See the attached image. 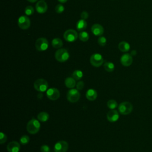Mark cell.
<instances>
[{
    "label": "cell",
    "mask_w": 152,
    "mask_h": 152,
    "mask_svg": "<svg viewBox=\"0 0 152 152\" xmlns=\"http://www.w3.org/2000/svg\"><path fill=\"white\" fill-rule=\"evenodd\" d=\"M40 128V124L38 120L32 118L27 124V131L31 134H35L39 132Z\"/></svg>",
    "instance_id": "obj_1"
},
{
    "label": "cell",
    "mask_w": 152,
    "mask_h": 152,
    "mask_svg": "<svg viewBox=\"0 0 152 152\" xmlns=\"http://www.w3.org/2000/svg\"><path fill=\"white\" fill-rule=\"evenodd\" d=\"M46 96L50 100H56L59 98L60 93L57 88L52 87L48 89L46 91Z\"/></svg>",
    "instance_id": "obj_11"
},
{
    "label": "cell",
    "mask_w": 152,
    "mask_h": 152,
    "mask_svg": "<svg viewBox=\"0 0 152 152\" xmlns=\"http://www.w3.org/2000/svg\"><path fill=\"white\" fill-rule=\"evenodd\" d=\"M65 85L69 88H73L75 85V80L73 77H67L65 80Z\"/></svg>",
    "instance_id": "obj_20"
},
{
    "label": "cell",
    "mask_w": 152,
    "mask_h": 152,
    "mask_svg": "<svg viewBox=\"0 0 152 152\" xmlns=\"http://www.w3.org/2000/svg\"><path fill=\"white\" fill-rule=\"evenodd\" d=\"M72 77L75 80H80L82 78V77H83V73L81 70H75L72 74Z\"/></svg>",
    "instance_id": "obj_24"
},
{
    "label": "cell",
    "mask_w": 152,
    "mask_h": 152,
    "mask_svg": "<svg viewBox=\"0 0 152 152\" xmlns=\"http://www.w3.org/2000/svg\"><path fill=\"white\" fill-rule=\"evenodd\" d=\"M18 26L23 30H26L30 26V20L26 15H21L18 19Z\"/></svg>",
    "instance_id": "obj_9"
},
{
    "label": "cell",
    "mask_w": 152,
    "mask_h": 152,
    "mask_svg": "<svg viewBox=\"0 0 152 152\" xmlns=\"http://www.w3.org/2000/svg\"><path fill=\"white\" fill-rule=\"evenodd\" d=\"M132 104L129 102H123L119 104L118 110L121 114L126 115H128L132 111Z\"/></svg>",
    "instance_id": "obj_3"
},
{
    "label": "cell",
    "mask_w": 152,
    "mask_h": 152,
    "mask_svg": "<svg viewBox=\"0 0 152 152\" xmlns=\"http://www.w3.org/2000/svg\"><path fill=\"white\" fill-rule=\"evenodd\" d=\"M80 98V93L78 90L71 88L67 93L66 99L71 103H75L78 101Z\"/></svg>",
    "instance_id": "obj_5"
},
{
    "label": "cell",
    "mask_w": 152,
    "mask_h": 152,
    "mask_svg": "<svg viewBox=\"0 0 152 152\" xmlns=\"http://www.w3.org/2000/svg\"><path fill=\"white\" fill-rule=\"evenodd\" d=\"M40 151L41 152H50V148L48 145L44 144L41 146Z\"/></svg>",
    "instance_id": "obj_32"
},
{
    "label": "cell",
    "mask_w": 152,
    "mask_h": 152,
    "mask_svg": "<svg viewBox=\"0 0 152 152\" xmlns=\"http://www.w3.org/2000/svg\"><path fill=\"white\" fill-rule=\"evenodd\" d=\"M84 81H78L76 85L77 90H82L84 88Z\"/></svg>",
    "instance_id": "obj_33"
},
{
    "label": "cell",
    "mask_w": 152,
    "mask_h": 152,
    "mask_svg": "<svg viewBox=\"0 0 152 152\" xmlns=\"http://www.w3.org/2000/svg\"><path fill=\"white\" fill-rule=\"evenodd\" d=\"M61 3H65L68 0H58Z\"/></svg>",
    "instance_id": "obj_36"
},
{
    "label": "cell",
    "mask_w": 152,
    "mask_h": 152,
    "mask_svg": "<svg viewBox=\"0 0 152 152\" xmlns=\"http://www.w3.org/2000/svg\"><path fill=\"white\" fill-rule=\"evenodd\" d=\"M52 45L55 49H59L63 46V42L59 38H54L52 40Z\"/></svg>",
    "instance_id": "obj_22"
},
{
    "label": "cell",
    "mask_w": 152,
    "mask_h": 152,
    "mask_svg": "<svg viewBox=\"0 0 152 152\" xmlns=\"http://www.w3.org/2000/svg\"><path fill=\"white\" fill-rule=\"evenodd\" d=\"M64 10H65V8L62 4H58L55 7V11L58 14H61V13L63 12Z\"/></svg>",
    "instance_id": "obj_30"
},
{
    "label": "cell",
    "mask_w": 152,
    "mask_h": 152,
    "mask_svg": "<svg viewBox=\"0 0 152 152\" xmlns=\"http://www.w3.org/2000/svg\"><path fill=\"white\" fill-rule=\"evenodd\" d=\"M118 48L121 52H126L130 49V45L128 42L125 41H122L119 43Z\"/></svg>",
    "instance_id": "obj_19"
},
{
    "label": "cell",
    "mask_w": 152,
    "mask_h": 152,
    "mask_svg": "<svg viewBox=\"0 0 152 152\" xmlns=\"http://www.w3.org/2000/svg\"><path fill=\"white\" fill-rule=\"evenodd\" d=\"M34 88L39 92H44L48 90V83L46 80L43 78L36 80L34 83Z\"/></svg>",
    "instance_id": "obj_4"
},
{
    "label": "cell",
    "mask_w": 152,
    "mask_h": 152,
    "mask_svg": "<svg viewBox=\"0 0 152 152\" xmlns=\"http://www.w3.org/2000/svg\"><path fill=\"white\" fill-rule=\"evenodd\" d=\"M107 106L108 108L111 109V110L112 109H115V108H116L118 107V103H117L116 100H113V99H110V100L107 101Z\"/></svg>",
    "instance_id": "obj_26"
},
{
    "label": "cell",
    "mask_w": 152,
    "mask_h": 152,
    "mask_svg": "<svg viewBox=\"0 0 152 152\" xmlns=\"http://www.w3.org/2000/svg\"><path fill=\"white\" fill-rule=\"evenodd\" d=\"M55 57L56 61L59 62H64L66 61L69 58L68 51L64 48L59 49L57 50L55 54Z\"/></svg>",
    "instance_id": "obj_2"
},
{
    "label": "cell",
    "mask_w": 152,
    "mask_h": 152,
    "mask_svg": "<svg viewBox=\"0 0 152 152\" xmlns=\"http://www.w3.org/2000/svg\"><path fill=\"white\" fill-rule=\"evenodd\" d=\"M78 37L82 42H87L89 39V34L87 32L82 31L79 33Z\"/></svg>",
    "instance_id": "obj_25"
},
{
    "label": "cell",
    "mask_w": 152,
    "mask_h": 152,
    "mask_svg": "<svg viewBox=\"0 0 152 152\" xmlns=\"http://www.w3.org/2000/svg\"><path fill=\"white\" fill-rule=\"evenodd\" d=\"M34 8L33 7L28 5L27 6L24 10V13L27 15H31L34 13Z\"/></svg>",
    "instance_id": "obj_27"
},
{
    "label": "cell",
    "mask_w": 152,
    "mask_h": 152,
    "mask_svg": "<svg viewBox=\"0 0 152 152\" xmlns=\"http://www.w3.org/2000/svg\"><path fill=\"white\" fill-rule=\"evenodd\" d=\"M68 149V144L66 141L61 140L57 142L54 145L55 152H66Z\"/></svg>",
    "instance_id": "obj_10"
},
{
    "label": "cell",
    "mask_w": 152,
    "mask_h": 152,
    "mask_svg": "<svg viewBox=\"0 0 152 152\" xmlns=\"http://www.w3.org/2000/svg\"><path fill=\"white\" fill-rule=\"evenodd\" d=\"M121 63L123 66H130L133 61L132 55L129 53H125L121 57Z\"/></svg>",
    "instance_id": "obj_12"
},
{
    "label": "cell",
    "mask_w": 152,
    "mask_h": 152,
    "mask_svg": "<svg viewBox=\"0 0 152 152\" xmlns=\"http://www.w3.org/2000/svg\"><path fill=\"white\" fill-rule=\"evenodd\" d=\"M35 46L39 51H45L49 46V43L48 40L45 37H40L37 39L35 43Z\"/></svg>",
    "instance_id": "obj_7"
},
{
    "label": "cell",
    "mask_w": 152,
    "mask_h": 152,
    "mask_svg": "<svg viewBox=\"0 0 152 152\" xmlns=\"http://www.w3.org/2000/svg\"><path fill=\"white\" fill-rule=\"evenodd\" d=\"M37 119L39 121H40L42 122H45L49 119V115L46 112H41L37 115Z\"/></svg>",
    "instance_id": "obj_21"
},
{
    "label": "cell",
    "mask_w": 152,
    "mask_h": 152,
    "mask_svg": "<svg viewBox=\"0 0 152 152\" xmlns=\"http://www.w3.org/2000/svg\"><path fill=\"white\" fill-rule=\"evenodd\" d=\"M80 16H81V19L86 20H87V19L88 18V12H86V11H83V12L81 13Z\"/></svg>",
    "instance_id": "obj_34"
},
{
    "label": "cell",
    "mask_w": 152,
    "mask_h": 152,
    "mask_svg": "<svg viewBox=\"0 0 152 152\" xmlns=\"http://www.w3.org/2000/svg\"><path fill=\"white\" fill-rule=\"evenodd\" d=\"M90 62L93 66L95 67H99L103 64L104 60L100 54L94 53L91 56L90 58Z\"/></svg>",
    "instance_id": "obj_8"
},
{
    "label": "cell",
    "mask_w": 152,
    "mask_h": 152,
    "mask_svg": "<svg viewBox=\"0 0 152 152\" xmlns=\"http://www.w3.org/2000/svg\"><path fill=\"white\" fill-rule=\"evenodd\" d=\"M36 11L39 14H43L47 11L48 5L46 2L44 1H39L36 4Z\"/></svg>",
    "instance_id": "obj_13"
},
{
    "label": "cell",
    "mask_w": 152,
    "mask_h": 152,
    "mask_svg": "<svg viewBox=\"0 0 152 152\" xmlns=\"http://www.w3.org/2000/svg\"><path fill=\"white\" fill-rule=\"evenodd\" d=\"M86 98L90 100V101H93L96 99L97 97V91L94 89H88L86 94Z\"/></svg>",
    "instance_id": "obj_17"
},
{
    "label": "cell",
    "mask_w": 152,
    "mask_h": 152,
    "mask_svg": "<svg viewBox=\"0 0 152 152\" xmlns=\"http://www.w3.org/2000/svg\"><path fill=\"white\" fill-rule=\"evenodd\" d=\"M97 42H98V44L102 46H104V45H106V42H107V40L106 39L105 37H103V36H101L100 37L98 40H97Z\"/></svg>",
    "instance_id": "obj_29"
},
{
    "label": "cell",
    "mask_w": 152,
    "mask_h": 152,
    "mask_svg": "<svg viewBox=\"0 0 152 152\" xmlns=\"http://www.w3.org/2000/svg\"><path fill=\"white\" fill-rule=\"evenodd\" d=\"M104 69L107 72H112L115 69L114 64L111 62H106L103 65Z\"/></svg>",
    "instance_id": "obj_23"
},
{
    "label": "cell",
    "mask_w": 152,
    "mask_h": 152,
    "mask_svg": "<svg viewBox=\"0 0 152 152\" xmlns=\"http://www.w3.org/2000/svg\"><path fill=\"white\" fill-rule=\"evenodd\" d=\"M43 94L42 92H39V93H38V94H37V98H38V99H41L43 97Z\"/></svg>",
    "instance_id": "obj_35"
},
{
    "label": "cell",
    "mask_w": 152,
    "mask_h": 152,
    "mask_svg": "<svg viewBox=\"0 0 152 152\" xmlns=\"http://www.w3.org/2000/svg\"><path fill=\"white\" fill-rule=\"evenodd\" d=\"M28 2H31V3H33V2H36L37 0H27Z\"/></svg>",
    "instance_id": "obj_38"
},
{
    "label": "cell",
    "mask_w": 152,
    "mask_h": 152,
    "mask_svg": "<svg viewBox=\"0 0 152 152\" xmlns=\"http://www.w3.org/2000/svg\"><path fill=\"white\" fill-rule=\"evenodd\" d=\"M87 23L86 21L83 19L78 20L76 24V28L80 31H82L84 30L87 28Z\"/></svg>",
    "instance_id": "obj_18"
},
{
    "label": "cell",
    "mask_w": 152,
    "mask_h": 152,
    "mask_svg": "<svg viewBox=\"0 0 152 152\" xmlns=\"http://www.w3.org/2000/svg\"><path fill=\"white\" fill-rule=\"evenodd\" d=\"M29 141H30V138H29V137H28V135H23V136L20 138V143H21V144H23V145H26V144H28V142H29Z\"/></svg>",
    "instance_id": "obj_28"
},
{
    "label": "cell",
    "mask_w": 152,
    "mask_h": 152,
    "mask_svg": "<svg viewBox=\"0 0 152 152\" xmlns=\"http://www.w3.org/2000/svg\"><path fill=\"white\" fill-rule=\"evenodd\" d=\"M78 37L77 31L73 29H68L64 33V38L68 42H75Z\"/></svg>",
    "instance_id": "obj_6"
},
{
    "label": "cell",
    "mask_w": 152,
    "mask_h": 152,
    "mask_svg": "<svg viewBox=\"0 0 152 152\" xmlns=\"http://www.w3.org/2000/svg\"><path fill=\"white\" fill-rule=\"evenodd\" d=\"M119 116L118 112L115 109H112L109 110L107 113V121L110 122H116L119 119Z\"/></svg>",
    "instance_id": "obj_14"
},
{
    "label": "cell",
    "mask_w": 152,
    "mask_h": 152,
    "mask_svg": "<svg viewBox=\"0 0 152 152\" xmlns=\"http://www.w3.org/2000/svg\"><path fill=\"white\" fill-rule=\"evenodd\" d=\"M7 140V137L6 134H5L4 132H1L0 133V143L3 144Z\"/></svg>",
    "instance_id": "obj_31"
},
{
    "label": "cell",
    "mask_w": 152,
    "mask_h": 152,
    "mask_svg": "<svg viewBox=\"0 0 152 152\" xmlns=\"http://www.w3.org/2000/svg\"><path fill=\"white\" fill-rule=\"evenodd\" d=\"M91 32L92 33L97 36H102L104 33V28L99 24H94L91 27Z\"/></svg>",
    "instance_id": "obj_16"
},
{
    "label": "cell",
    "mask_w": 152,
    "mask_h": 152,
    "mask_svg": "<svg viewBox=\"0 0 152 152\" xmlns=\"http://www.w3.org/2000/svg\"><path fill=\"white\" fill-rule=\"evenodd\" d=\"M135 54H136V51L135 50H132L131 53V55H135Z\"/></svg>",
    "instance_id": "obj_37"
},
{
    "label": "cell",
    "mask_w": 152,
    "mask_h": 152,
    "mask_svg": "<svg viewBox=\"0 0 152 152\" xmlns=\"http://www.w3.org/2000/svg\"><path fill=\"white\" fill-rule=\"evenodd\" d=\"M7 149L8 152H19L20 150V145L17 141H12L8 144Z\"/></svg>",
    "instance_id": "obj_15"
},
{
    "label": "cell",
    "mask_w": 152,
    "mask_h": 152,
    "mask_svg": "<svg viewBox=\"0 0 152 152\" xmlns=\"http://www.w3.org/2000/svg\"><path fill=\"white\" fill-rule=\"evenodd\" d=\"M42 1H45V0H42Z\"/></svg>",
    "instance_id": "obj_39"
}]
</instances>
